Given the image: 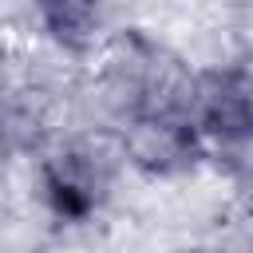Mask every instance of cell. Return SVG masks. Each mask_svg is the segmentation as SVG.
<instances>
[{"instance_id": "1", "label": "cell", "mask_w": 253, "mask_h": 253, "mask_svg": "<svg viewBox=\"0 0 253 253\" xmlns=\"http://www.w3.org/2000/svg\"><path fill=\"white\" fill-rule=\"evenodd\" d=\"M190 123L202 142L253 146V67H213L190 83Z\"/></svg>"}, {"instance_id": "3", "label": "cell", "mask_w": 253, "mask_h": 253, "mask_svg": "<svg viewBox=\"0 0 253 253\" xmlns=\"http://www.w3.org/2000/svg\"><path fill=\"white\" fill-rule=\"evenodd\" d=\"M186 253H225V249H186Z\"/></svg>"}, {"instance_id": "2", "label": "cell", "mask_w": 253, "mask_h": 253, "mask_svg": "<svg viewBox=\"0 0 253 253\" xmlns=\"http://www.w3.org/2000/svg\"><path fill=\"white\" fill-rule=\"evenodd\" d=\"M40 190L59 221H87L107 198V170L91 150H59L43 162Z\"/></svg>"}]
</instances>
